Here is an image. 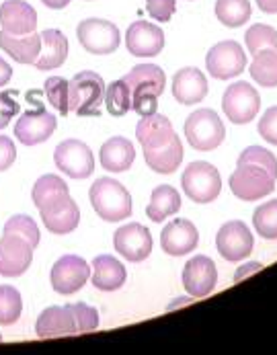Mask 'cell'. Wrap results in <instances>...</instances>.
Masks as SVG:
<instances>
[{
    "label": "cell",
    "mask_w": 277,
    "mask_h": 355,
    "mask_svg": "<svg viewBox=\"0 0 277 355\" xmlns=\"http://www.w3.org/2000/svg\"><path fill=\"white\" fill-rule=\"evenodd\" d=\"M0 341H2V335H0Z\"/></svg>",
    "instance_id": "obj_49"
},
{
    "label": "cell",
    "mask_w": 277,
    "mask_h": 355,
    "mask_svg": "<svg viewBox=\"0 0 277 355\" xmlns=\"http://www.w3.org/2000/svg\"><path fill=\"white\" fill-rule=\"evenodd\" d=\"M55 166L70 179H87L95 171V156L91 148L80 140H64L54 150Z\"/></svg>",
    "instance_id": "obj_9"
},
{
    "label": "cell",
    "mask_w": 277,
    "mask_h": 355,
    "mask_svg": "<svg viewBox=\"0 0 277 355\" xmlns=\"http://www.w3.org/2000/svg\"><path fill=\"white\" fill-rule=\"evenodd\" d=\"M253 224L265 241H277V200L259 205L253 214Z\"/></svg>",
    "instance_id": "obj_34"
},
{
    "label": "cell",
    "mask_w": 277,
    "mask_h": 355,
    "mask_svg": "<svg viewBox=\"0 0 277 355\" xmlns=\"http://www.w3.org/2000/svg\"><path fill=\"white\" fill-rule=\"evenodd\" d=\"M172 136H175V130H172L170 119L165 115H159V113L144 115L136 128V138L144 150H154V148L165 146L170 142Z\"/></svg>",
    "instance_id": "obj_23"
},
{
    "label": "cell",
    "mask_w": 277,
    "mask_h": 355,
    "mask_svg": "<svg viewBox=\"0 0 277 355\" xmlns=\"http://www.w3.org/2000/svg\"><path fill=\"white\" fill-rule=\"evenodd\" d=\"M185 196L195 203H210L220 196L222 179L218 168L210 162H191L181 177Z\"/></svg>",
    "instance_id": "obj_5"
},
{
    "label": "cell",
    "mask_w": 277,
    "mask_h": 355,
    "mask_svg": "<svg viewBox=\"0 0 277 355\" xmlns=\"http://www.w3.org/2000/svg\"><path fill=\"white\" fill-rule=\"evenodd\" d=\"M99 160L101 166L109 173H123L132 166V162L136 160V150L134 144L127 138L115 136L109 138L99 153Z\"/></svg>",
    "instance_id": "obj_26"
},
{
    "label": "cell",
    "mask_w": 277,
    "mask_h": 355,
    "mask_svg": "<svg viewBox=\"0 0 277 355\" xmlns=\"http://www.w3.org/2000/svg\"><path fill=\"white\" fill-rule=\"evenodd\" d=\"M132 91V109L136 113L152 115L159 109V97L165 93V70L157 64H138L121 78Z\"/></svg>",
    "instance_id": "obj_1"
},
{
    "label": "cell",
    "mask_w": 277,
    "mask_h": 355,
    "mask_svg": "<svg viewBox=\"0 0 277 355\" xmlns=\"http://www.w3.org/2000/svg\"><path fill=\"white\" fill-rule=\"evenodd\" d=\"M35 333L39 339H50V337L76 335L78 329L68 306H50L39 314L35 322Z\"/></svg>",
    "instance_id": "obj_22"
},
{
    "label": "cell",
    "mask_w": 277,
    "mask_h": 355,
    "mask_svg": "<svg viewBox=\"0 0 277 355\" xmlns=\"http://www.w3.org/2000/svg\"><path fill=\"white\" fill-rule=\"evenodd\" d=\"M113 247L123 259L132 263H140L148 259L152 253V234L146 226L132 222L115 230L113 234Z\"/></svg>",
    "instance_id": "obj_12"
},
{
    "label": "cell",
    "mask_w": 277,
    "mask_h": 355,
    "mask_svg": "<svg viewBox=\"0 0 277 355\" xmlns=\"http://www.w3.org/2000/svg\"><path fill=\"white\" fill-rule=\"evenodd\" d=\"M23 300L17 288L12 286H0V324L8 327L15 324L21 318Z\"/></svg>",
    "instance_id": "obj_35"
},
{
    "label": "cell",
    "mask_w": 277,
    "mask_h": 355,
    "mask_svg": "<svg viewBox=\"0 0 277 355\" xmlns=\"http://www.w3.org/2000/svg\"><path fill=\"white\" fill-rule=\"evenodd\" d=\"M76 37L89 53L107 55L119 48L121 35L115 23L105 19H84L76 27Z\"/></svg>",
    "instance_id": "obj_7"
},
{
    "label": "cell",
    "mask_w": 277,
    "mask_h": 355,
    "mask_svg": "<svg viewBox=\"0 0 277 355\" xmlns=\"http://www.w3.org/2000/svg\"><path fill=\"white\" fill-rule=\"evenodd\" d=\"M10 78H12V68L6 60L0 58V87H6Z\"/></svg>",
    "instance_id": "obj_46"
},
{
    "label": "cell",
    "mask_w": 277,
    "mask_h": 355,
    "mask_svg": "<svg viewBox=\"0 0 277 355\" xmlns=\"http://www.w3.org/2000/svg\"><path fill=\"white\" fill-rule=\"evenodd\" d=\"M222 109L232 123H249L257 117L261 109V97L249 83H234L226 89L222 97Z\"/></svg>",
    "instance_id": "obj_8"
},
{
    "label": "cell",
    "mask_w": 277,
    "mask_h": 355,
    "mask_svg": "<svg viewBox=\"0 0 277 355\" xmlns=\"http://www.w3.org/2000/svg\"><path fill=\"white\" fill-rule=\"evenodd\" d=\"M0 48L6 51L17 64H35L42 53V33H27V35H10L0 31Z\"/></svg>",
    "instance_id": "obj_24"
},
{
    "label": "cell",
    "mask_w": 277,
    "mask_h": 355,
    "mask_svg": "<svg viewBox=\"0 0 277 355\" xmlns=\"http://www.w3.org/2000/svg\"><path fill=\"white\" fill-rule=\"evenodd\" d=\"M4 232L6 234H17V236L25 239L27 243H31L33 249L39 245V228L33 222V218H29L25 214H19V216L8 218V222L4 224Z\"/></svg>",
    "instance_id": "obj_37"
},
{
    "label": "cell",
    "mask_w": 277,
    "mask_h": 355,
    "mask_svg": "<svg viewBox=\"0 0 277 355\" xmlns=\"http://www.w3.org/2000/svg\"><path fill=\"white\" fill-rule=\"evenodd\" d=\"M181 209V196L170 185H159L154 187L150 203L146 207V214L152 222H165V218L175 216Z\"/></svg>",
    "instance_id": "obj_29"
},
{
    "label": "cell",
    "mask_w": 277,
    "mask_h": 355,
    "mask_svg": "<svg viewBox=\"0 0 277 355\" xmlns=\"http://www.w3.org/2000/svg\"><path fill=\"white\" fill-rule=\"evenodd\" d=\"M216 284H218V271H216V263L210 257L197 254L185 263L183 286L189 296L206 298L214 292Z\"/></svg>",
    "instance_id": "obj_14"
},
{
    "label": "cell",
    "mask_w": 277,
    "mask_h": 355,
    "mask_svg": "<svg viewBox=\"0 0 277 355\" xmlns=\"http://www.w3.org/2000/svg\"><path fill=\"white\" fill-rule=\"evenodd\" d=\"M208 72L218 80H230L244 72L247 68V53L242 46L234 40L216 44L206 55Z\"/></svg>",
    "instance_id": "obj_10"
},
{
    "label": "cell",
    "mask_w": 277,
    "mask_h": 355,
    "mask_svg": "<svg viewBox=\"0 0 277 355\" xmlns=\"http://www.w3.org/2000/svg\"><path fill=\"white\" fill-rule=\"evenodd\" d=\"M244 44L251 55L259 53L263 50H276L277 51V31L271 25H263V23H255L247 29L244 35Z\"/></svg>",
    "instance_id": "obj_33"
},
{
    "label": "cell",
    "mask_w": 277,
    "mask_h": 355,
    "mask_svg": "<svg viewBox=\"0 0 277 355\" xmlns=\"http://www.w3.org/2000/svg\"><path fill=\"white\" fill-rule=\"evenodd\" d=\"M105 105L107 111L115 117L125 115L132 109V91L123 80H113L105 89Z\"/></svg>",
    "instance_id": "obj_36"
},
{
    "label": "cell",
    "mask_w": 277,
    "mask_h": 355,
    "mask_svg": "<svg viewBox=\"0 0 277 355\" xmlns=\"http://www.w3.org/2000/svg\"><path fill=\"white\" fill-rule=\"evenodd\" d=\"M57 128V119L50 111H46L44 107L35 109V111H27L21 115V119H17L15 125V136L21 144L25 146H35L42 144L46 140L52 138V134Z\"/></svg>",
    "instance_id": "obj_16"
},
{
    "label": "cell",
    "mask_w": 277,
    "mask_h": 355,
    "mask_svg": "<svg viewBox=\"0 0 277 355\" xmlns=\"http://www.w3.org/2000/svg\"><path fill=\"white\" fill-rule=\"evenodd\" d=\"M216 247L218 253L226 259V261H242L249 254L253 253L255 241L253 234L249 230V226L240 220H230L222 226L216 234Z\"/></svg>",
    "instance_id": "obj_13"
},
{
    "label": "cell",
    "mask_w": 277,
    "mask_h": 355,
    "mask_svg": "<svg viewBox=\"0 0 277 355\" xmlns=\"http://www.w3.org/2000/svg\"><path fill=\"white\" fill-rule=\"evenodd\" d=\"M37 29V12L25 0H6L0 4V31L27 35Z\"/></svg>",
    "instance_id": "obj_19"
},
{
    "label": "cell",
    "mask_w": 277,
    "mask_h": 355,
    "mask_svg": "<svg viewBox=\"0 0 277 355\" xmlns=\"http://www.w3.org/2000/svg\"><path fill=\"white\" fill-rule=\"evenodd\" d=\"M33 247L17 234H2L0 239V275L19 277L23 275L33 261Z\"/></svg>",
    "instance_id": "obj_15"
},
{
    "label": "cell",
    "mask_w": 277,
    "mask_h": 355,
    "mask_svg": "<svg viewBox=\"0 0 277 355\" xmlns=\"http://www.w3.org/2000/svg\"><path fill=\"white\" fill-rule=\"evenodd\" d=\"M259 134L265 142L277 146V105L269 107L259 119Z\"/></svg>",
    "instance_id": "obj_41"
},
{
    "label": "cell",
    "mask_w": 277,
    "mask_h": 355,
    "mask_svg": "<svg viewBox=\"0 0 277 355\" xmlns=\"http://www.w3.org/2000/svg\"><path fill=\"white\" fill-rule=\"evenodd\" d=\"M125 48L136 58H154L165 50V33L154 23L136 21L127 27Z\"/></svg>",
    "instance_id": "obj_17"
},
{
    "label": "cell",
    "mask_w": 277,
    "mask_h": 355,
    "mask_svg": "<svg viewBox=\"0 0 277 355\" xmlns=\"http://www.w3.org/2000/svg\"><path fill=\"white\" fill-rule=\"evenodd\" d=\"M89 277H91V267L78 254L60 257L50 273L52 288L57 294H64V296H70V294H76L78 290H82L84 284L89 282Z\"/></svg>",
    "instance_id": "obj_11"
},
{
    "label": "cell",
    "mask_w": 277,
    "mask_h": 355,
    "mask_svg": "<svg viewBox=\"0 0 277 355\" xmlns=\"http://www.w3.org/2000/svg\"><path fill=\"white\" fill-rule=\"evenodd\" d=\"M146 10L154 21L166 23L177 10V2L175 0H146Z\"/></svg>",
    "instance_id": "obj_42"
},
{
    "label": "cell",
    "mask_w": 277,
    "mask_h": 355,
    "mask_svg": "<svg viewBox=\"0 0 277 355\" xmlns=\"http://www.w3.org/2000/svg\"><path fill=\"white\" fill-rule=\"evenodd\" d=\"M172 95L181 105L202 103L208 95V78L197 68H181L172 78Z\"/></svg>",
    "instance_id": "obj_21"
},
{
    "label": "cell",
    "mask_w": 277,
    "mask_h": 355,
    "mask_svg": "<svg viewBox=\"0 0 277 355\" xmlns=\"http://www.w3.org/2000/svg\"><path fill=\"white\" fill-rule=\"evenodd\" d=\"M68 58V40L57 29L42 31V53L35 60L37 70H55L60 68Z\"/></svg>",
    "instance_id": "obj_27"
},
{
    "label": "cell",
    "mask_w": 277,
    "mask_h": 355,
    "mask_svg": "<svg viewBox=\"0 0 277 355\" xmlns=\"http://www.w3.org/2000/svg\"><path fill=\"white\" fill-rule=\"evenodd\" d=\"M185 136L195 150L210 153L224 142L226 128L216 111L197 109L185 121Z\"/></svg>",
    "instance_id": "obj_4"
},
{
    "label": "cell",
    "mask_w": 277,
    "mask_h": 355,
    "mask_svg": "<svg viewBox=\"0 0 277 355\" xmlns=\"http://www.w3.org/2000/svg\"><path fill=\"white\" fill-rule=\"evenodd\" d=\"M236 164H255L265 168L274 179H277V158L276 154L269 153L263 146H249L244 153H240Z\"/></svg>",
    "instance_id": "obj_38"
},
{
    "label": "cell",
    "mask_w": 277,
    "mask_h": 355,
    "mask_svg": "<svg viewBox=\"0 0 277 355\" xmlns=\"http://www.w3.org/2000/svg\"><path fill=\"white\" fill-rule=\"evenodd\" d=\"M68 193H70V189H68L64 179H60L57 175H44V177H39L35 181L31 198H33V203H35L37 209H44L50 203L62 200Z\"/></svg>",
    "instance_id": "obj_30"
},
{
    "label": "cell",
    "mask_w": 277,
    "mask_h": 355,
    "mask_svg": "<svg viewBox=\"0 0 277 355\" xmlns=\"http://www.w3.org/2000/svg\"><path fill=\"white\" fill-rule=\"evenodd\" d=\"M89 198L93 203V209L103 218L105 222H121L132 216L134 203L129 191L115 179L101 177L91 185Z\"/></svg>",
    "instance_id": "obj_2"
},
{
    "label": "cell",
    "mask_w": 277,
    "mask_h": 355,
    "mask_svg": "<svg viewBox=\"0 0 277 355\" xmlns=\"http://www.w3.org/2000/svg\"><path fill=\"white\" fill-rule=\"evenodd\" d=\"M144 158H146L148 168H152L154 173H161V175L175 173L181 166V160H183V144H181V138L175 134L170 138V142L165 144V146L154 148V150H144Z\"/></svg>",
    "instance_id": "obj_28"
},
{
    "label": "cell",
    "mask_w": 277,
    "mask_h": 355,
    "mask_svg": "<svg viewBox=\"0 0 277 355\" xmlns=\"http://www.w3.org/2000/svg\"><path fill=\"white\" fill-rule=\"evenodd\" d=\"M48 8H54V10H60V8H66L70 4V0H42Z\"/></svg>",
    "instance_id": "obj_48"
},
{
    "label": "cell",
    "mask_w": 277,
    "mask_h": 355,
    "mask_svg": "<svg viewBox=\"0 0 277 355\" xmlns=\"http://www.w3.org/2000/svg\"><path fill=\"white\" fill-rule=\"evenodd\" d=\"M253 6L249 0H216V17L224 27H242L251 19Z\"/></svg>",
    "instance_id": "obj_32"
},
{
    "label": "cell",
    "mask_w": 277,
    "mask_h": 355,
    "mask_svg": "<svg viewBox=\"0 0 277 355\" xmlns=\"http://www.w3.org/2000/svg\"><path fill=\"white\" fill-rule=\"evenodd\" d=\"M125 267L111 254H99L93 261V286L101 292H115L125 284Z\"/></svg>",
    "instance_id": "obj_25"
},
{
    "label": "cell",
    "mask_w": 277,
    "mask_h": 355,
    "mask_svg": "<svg viewBox=\"0 0 277 355\" xmlns=\"http://www.w3.org/2000/svg\"><path fill=\"white\" fill-rule=\"evenodd\" d=\"M17 111H19V103L15 101V91L0 93V130H4L10 123Z\"/></svg>",
    "instance_id": "obj_43"
},
{
    "label": "cell",
    "mask_w": 277,
    "mask_h": 355,
    "mask_svg": "<svg viewBox=\"0 0 277 355\" xmlns=\"http://www.w3.org/2000/svg\"><path fill=\"white\" fill-rule=\"evenodd\" d=\"M105 80L97 72L82 70L68 80V107L76 115L99 117L101 103L105 99Z\"/></svg>",
    "instance_id": "obj_3"
},
{
    "label": "cell",
    "mask_w": 277,
    "mask_h": 355,
    "mask_svg": "<svg viewBox=\"0 0 277 355\" xmlns=\"http://www.w3.org/2000/svg\"><path fill=\"white\" fill-rule=\"evenodd\" d=\"M66 306H68V310L74 316V322H76L78 333H91V331H95L99 327V312L93 306L82 304V302Z\"/></svg>",
    "instance_id": "obj_40"
},
{
    "label": "cell",
    "mask_w": 277,
    "mask_h": 355,
    "mask_svg": "<svg viewBox=\"0 0 277 355\" xmlns=\"http://www.w3.org/2000/svg\"><path fill=\"white\" fill-rule=\"evenodd\" d=\"M197 245H199V232L195 224L185 218H175L161 232V247L170 257H183L191 253L197 249Z\"/></svg>",
    "instance_id": "obj_18"
},
{
    "label": "cell",
    "mask_w": 277,
    "mask_h": 355,
    "mask_svg": "<svg viewBox=\"0 0 277 355\" xmlns=\"http://www.w3.org/2000/svg\"><path fill=\"white\" fill-rule=\"evenodd\" d=\"M261 269V263H257V261H253V263H247V265H242L238 271H236V275H234V282H240V279H244L247 275H251V273H255V271H259Z\"/></svg>",
    "instance_id": "obj_45"
},
{
    "label": "cell",
    "mask_w": 277,
    "mask_h": 355,
    "mask_svg": "<svg viewBox=\"0 0 277 355\" xmlns=\"http://www.w3.org/2000/svg\"><path fill=\"white\" fill-rule=\"evenodd\" d=\"M39 214H42L44 226L52 234H70L76 230V226L80 222V209H78L76 202L70 198V193L57 202L50 203L48 207L39 209Z\"/></svg>",
    "instance_id": "obj_20"
},
{
    "label": "cell",
    "mask_w": 277,
    "mask_h": 355,
    "mask_svg": "<svg viewBox=\"0 0 277 355\" xmlns=\"http://www.w3.org/2000/svg\"><path fill=\"white\" fill-rule=\"evenodd\" d=\"M257 6L267 12V15H277V0H255Z\"/></svg>",
    "instance_id": "obj_47"
},
{
    "label": "cell",
    "mask_w": 277,
    "mask_h": 355,
    "mask_svg": "<svg viewBox=\"0 0 277 355\" xmlns=\"http://www.w3.org/2000/svg\"><path fill=\"white\" fill-rule=\"evenodd\" d=\"M249 72H251L253 80L259 83L261 87H265V89L277 87V51L263 50L255 53Z\"/></svg>",
    "instance_id": "obj_31"
},
{
    "label": "cell",
    "mask_w": 277,
    "mask_h": 355,
    "mask_svg": "<svg viewBox=\"0 0 277 355\" xmlns=\"http://www.w3.org/2000/svg\"><path fill=\"white\" fill-rule=\"evenodd\" d=\"M15 160H17L15 142L8 136H0V173L6 171V168H10Z\"/></svg>",
    "instance_id": "obj_44"
},
{
    "label": "cell",
    "mask_w": 277,
    "mask_h": 355,
    "mask_svg": "<svg viewBox=\"0 0 277 355\" xmlns=\"http://www.w3.org/2000/svg\"><path fill=\"white\" fill-rule=\"evenodd\" d=\"M44 91H46V97H48L50 105L54 107L60 115H66L70 111V107H68V83H66V78H62V76H50L46 80V85H44Z\"/></svg>",
    "instance_id": "obj_39"
},
{
    "label": "cell",
    "mask_w": 277,
    "mask_h": 355,
    "mask_svg": "<svg viewBox=\"0 0 277 355\" xmlns=\"http://www.w3.org/2000/svg\"><path fill=\"white\" fill-rule=\"evenodd\" d=\"M276 179L261 166L255 164H236V171L230 175V191L242 202H257L274 193Z\"/></svg>",
    "instance_id": "obj_6"
}]
</instances>
